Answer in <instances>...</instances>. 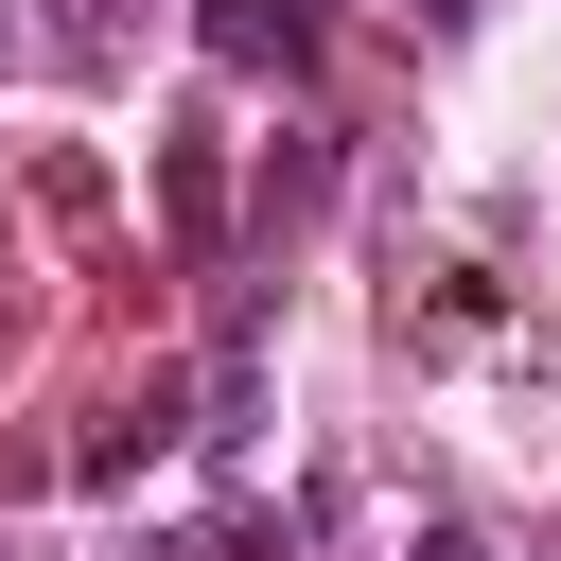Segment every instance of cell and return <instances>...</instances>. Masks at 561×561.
I'll list each match as a JSON object with an SVG mask.
<instances>
[{"instance_id": "6da1fadb", "label": "cell", "mask_w": 561, "mask_h": 561, "mask_svg": "<svg viewBox=\"0 0 561 561\" xmlns=\"http://www.w3.org/2000/svg\"><path fill=\"white\" fill-rule=\"evenodd\" d=\"M210 53L228 70H298L316 53V0H210Z\"/></svg>"}]
</instances>
